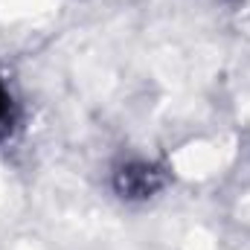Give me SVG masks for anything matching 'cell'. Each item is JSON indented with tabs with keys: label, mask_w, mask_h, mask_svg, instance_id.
<instances>
[{
	"label": "cell",
	"mask_w": 250,
	"mask_h": 250,
	"mask_svg": "<svg viewBox=\"0 0 250 250\" xmlns=\"http://www.w3.org/2000/svg\"><path fill=\"white\" fill-rule=\"evenodd\" d=\"M114 187L123 198H148L163 187V172L151 163H125L114 178Z\"/></svg>",
	"instance_id": "6da1fadb"
},
{
	"label": "cell",
	"mask_w": 250,
	"mask_h": 250,
	"mask_svg": "<svg viewBox=\"0 0 250 250\" xmlns=\"http://www.w3.org/2000/svg\"><path fill=\"white\" fill-rule=\"evenodd\" d=\"M9 111H12V96H9V90H6V84L0 82V125L9 120Z\"/></svg>",
	"instance_id": "7a4b0ae2"
}]
</instances>
